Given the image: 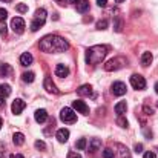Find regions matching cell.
I'll use <instances>...</instances> for the list:
<instances>
[{"instance_id": "ba28073f", "label": "cell", "mask_w": 158, "mask_h": 158, "mask_svg": "<svg viewBox=\"0 0 158 158\" xmlns=\"http://www.w3.org/2000/svg\"><path fill=\"white\" fill-rule=\"evenodd\" d=\"M126 85L123 83V81H115L114 85H112V94L114 95H118V97H121V95H124L126 94Z\"/></svg>"}, {"instance_id": "d6a6232c", "label": "cell", "mask_w": 158, "mask_h": 158, "mask_svg": "<svg viewBox=\"0 0 158 158\" xmlns=\"http://www.w3.org/2000/svg\"><path fill=\"white\" fill-rule=\"evenodd\" d=\"M8 26L5 25V23H0V35L2 37H6V34H8V29H6Z\"/></svg>"}, {"instance_id": "5b68a950", "label": "cell", "mask_w": 158, "mask_h": 158, "mask_svg": "<svg viewBox=\"0 0 158 158\" xmlns=\"http://www.w3.org/2000/svg\"><path fill=\"white\" fill-rule=\"evenodd\" d=\"M60 120L63 123H68V124H72L77 121V114L74 112V109L71 107H63L61 112H60Z\"/></svg>"}, {"instance_id": "30bf717a", "label": "cell", "mask_w": 158, "mask_h": 158, "mask_svg": "<svg viewBox=\"0 0 158 158\" xmlns=\"http://www.w3.org/2000/svg\"><path fill=\"white\" fill-rule=\"evenodd\" d=\"M72 107H74L77 112L83 114V115H88V114H89V107H88V105H86L85 102H81V100H75V102H72Z\"/></svg>"}, {"instance_id": "277c9868", "label": "cell", "mask_w": 158, "mask_h": 158, "mask_svg": "<svg viewBox=\"0 0 158 158\" xmlns=\"http://www.w3.org/2000/svg\"><path fill=\"white\" fill-rule=\"evenodd\" d=\"M124 64H126V58H123V57H115V58L109 60L107 63H105V71H107V72L118 71V69H121Z\"/></svg>"}, {"instance_id": "d4e9b609", "label": "cell", "mask_w": 158, "mask_h": 158, "mask_svg": "<svg viewBox=\"0 0 158 158\" xmlns=\"http://www.w3.org/2000/svg\"><path fill=\"white\" fill-rule=\"evenodd\" d=\"M34 72H25V74H22V80L25 81V83H32L34 81Z\"/></svg>"}, {"instance_id": "ac0fdd59", "label": "cell", "mask_w": 158, "mask_h": 158, "mask_svg": "<svg viewBox=\"0 0 158 158\" xmlns=\"http://www.w3.org/2000/svg\"><path fill=\"white\" fill-rule=\"evenodd\" d=\"M126 109H127L126 102H118L115 105V114H118V117H121L123 114H126Z\"/></svg>"}, {"instance_id": "c3c4849f", "label": "cell", "mask_w": 158, "mask_h": 158, "mask_svg": "<svg viewBox=\"0 0 158 158\" xmlns=\"http://www.w3.org/2000/svg\"><path fill=\"white\" fill-rule=\"evenodd\" d=\"M57 2H63V0H57Z\"/></svg>"}, {"instance_id": "3957f363", "label": "cell", "mask_w": 158, "mask_h": 158, "mask_svg": "<svg viewBox=\"0 0 158 158\" xmlns=\"http://www.w3.org/2000/svg\"><path fill=\"white\" fill-rule=\"evenodd\" d=\"M45 22H46V9L40 8V9H37L35 14H34V20H32V23H31V31H32V32L39 31V29L45 25Z\"/></svg>"}, {"instance_id": "2e32d148", "label": "cell", "mask_w": 158, "mask_h": 158, "mask_svg": "<svg viewBox=\"0 0 158 158\" xmlns=\"http://www.w3.org/2000/svg\"><path fill=\"white\" fill-rule=\"evenodd\" d=\"M32 61H34V57L29 52H23L20 55V63H22V66H29Z\"/></svg>"}, {"instance_id": "e0dca14e", "label": "cell", "mask_w": 158, "mask_h": 158, "mask_svg": "<svg viewBox=\"0 0 158 158\" xmlns=\"http://www.w3.org/2000/svg\"><path fill=\"white\" fill-rule=\"evenodd\" d=\"M100 148H102V141H100L98 138H92V140L89 141V151H91L92 154L97 152Z\"/></svg>"}, {"instance_id": "7a4b0ae2", "label": "cell", "mask_w": 158, "mask_h": 158, "mask_svg": "<svg viewBox=\"0 0 158 158\" xmlns=\"http://www.w3.org/2000/svg\"><path fill=\"white\" fill-rule=\"evenodd\" d=\"M109 48L106 45H95V46H91L88 51H86V63L88 64H98L105 60V57L107 55Z\"/></svg>"}, {"instance_id": "cb8c5ba5", "label": "cell", "mask_w": 158, "mask_h": 158, "mask_svg": "<svg viewBox=\"0 0 158 158\" xmlns=\"http://www.w3.org/2000/svg\"><path fill=\"white\" fill-rule=\"evenodd\" d=\"M114 29L117 31V32H121V29H123V19L118 15L117 19H115V22H114Z\"/></svg>"}, {"instance_id": "74e56055", "label": "cell", "mask_w": 158, "mask_h": 158, "mask_svg": "<svg viewBox=\"0 0 158 158\" xmlns=\"http://www.w3.org/2000/svg\"><path fill=\"white\" fill-rule=\"evenodd\" d=\"M141 151H143V144H135V152L140 154Z\"/></svg>"}, {"instance_id": "7bdbcfd3", "label": "cell", "mask_w": 158, "mask_h": 158, "mask_svg": "<svg viewBox=\"0 0 158 158\" xmlns=\"http://www.w3.org/2000/svg\"><path fill=\"white\" fill-rule=\"evenodd\" d=\"M155 92H157V94H158V81H157V83H155Z\"/></svg>"}, {"instance_id": "44dd1931", "label": "cell", "mask_w": 158, "mask_h": 158, "mask_svg": "<svg viewBox=\"0 0 158 158\" xmlns=\"http://www.w3.org/2000/svg\"><path fill=\"white\" fill-rule=\"evenodd\" d=\"M12 74V68L9 64H2L0 66V77H9Z\"/></svg>"}, {"instance_id": "7dc6e473", "label": "cell", "mask_w": 158, "mask_h": 158, "mask_svg": "<svg viewBox=\"0 0 158 158\" xmlns=\"http://www.w3.org/2000/svg\"><path fill=\"white\" fill-rule=\"evenodd\" d=\"M3 2H6V3H9V2H12V0H3Z\"/></svg>"}, {"instance_id": "9c48e42d", "label": "cell", "mask_w": 158, "mask_h": 158, "mask_svg": "<svg viewBox=\"0 0 158 158\" xmlns=\"http://www.w3.org/2000/svg\"><path fill=\"white\" fill-rule=\"evenodd\" d=\"M26 107V103L22 100V98H17V100H14L12 102V106H11V109H12V114H15V115H20L22 112H23V109Z\"/></svg>"}, {"instance_id": "b9f144b4", "label": "cell", "mask_w": 158, "mask_h": 158, "mask_svg": "<svg viewBox=\"0 0 158 158\" xmlns=\"http://www.w3.org/2000/svg\"><path fill=\"white\" fill-rule=\"evenodd\" d=\"M78 2H80V0H68V3H75V5H77Z\"/></svg>"}, {"instance_id": "ffe728a7", "label": "cell", "mask_w": 158, "mask_h": 158, "mask_svg": "<svg viewBox=\"0 0 158 158\" xmlns=\"http://www.w3.org/2000/svg\"><path fill=\"white\" fill-rule=\"evenodd\" d=\"M75 6H77V11L78 12H86L89 9V2L88 0H80Z\"/></svg>"}, {"instance_id": "4316f807", "label": "cell", "mask_w": 158, "mask_h": 158, "mask_svg": "<svg viewBox=\"0 0 158 158\" xmlns=\"http://www.w3.org/2000/svg\"><path fill=\"white\" fill-rule=\"evenodd\" d=\"M107 25H109V22L106 20V19H103V20H100V22H97V29H106L107 28Z\"/></svg>"}, {"instance_id": "e575fe53", "label": "cell", "mask_w": 158, "mask_h": 158, "mask_svg": "<svg viewBox=\"0 0 158 158\" xmlns=\"http://www.w3.org/2000/svg\"><path fill=\"white\" fill-rule=\"evenodd\" d=\"M143 158H157V155H155V154H154L152 151H148V152H144Z\"/></svg>"}, {"instance_id": "f1b7e54d", "label": "cell", "mask_w": 158, "mask_h": 158, "mask_svg": "<svg viewBox=\"0 0 158 158\" xmlns=\"http://www.w3.org/2000/svg\"><path fill=\"white\" fill-rule=\"evenodd\" d=\"M118 148H120V155H121V158H129V152H127V149L123 144H118Z\"/></svg>"}, {"instance_id": "6da1fadb", "label": "cell", "mask_w": 158, "mask_h": 158, "mask_svg": "<svg viewBox=\"0 0 158 158\" xmlns=\"http://www.w3.org/2000/svg\"><path fill=\"white\" fill-rule=\"evenodd\" d=\"M39 48L43 51V52L48 54H60L64 52L69 49V43L68 40H64L63 37L60 35H46L40 40V45Z\"/></svg>"}, {"instance_id": "4fadbf2b", "label": "cell", "mask_w": 158, "mask_h": 158, "mask_svg": "<svg viewBox=\"0 0 158 158\" xmlns=\"http://www.w3.org/2000/svg\"><path fill=\"white\" fill-rule=\"evenodd\" d=\"M34 118H35L37 123H45L48 120V112L45 109H37L35 114H34Z\"/></svg>"}, {"instance_id": "ab89813d", "label": "cell", "mask_w": 158, "mask_h": 158, "mask_svg": "<svg viewBox=\"0 0 158 158\" xmlns=\"http://www.w3.org/2000/svg\"><path fill=\"white\" fill-rule=\"evenodd\" d=\"M143 132H144V135H146L148 138H152V132H151V131H148V129H144Z\"/></svg>"}, {"instance_id": "f35d334b", "label": "cell", "mask_w": 158, "mask_h": 158, "mask_svg": "<svg viewBox=\"0 0 158 158\" xmlns=\"http://www.w3.org/2000/svg\"><path fill=\"white\" fill-rule=\"evenodd\" d=\"M68 158H81V155H78V154H75V152H71V154L68 155Z\"/></svg>"}, {"instance_id": "603a6c76", "label": "cell", "mask_w": 158, "mask_h": 158, "mask_svg": "<svg viewBox=\"0 0 158 158\" xmlns=\"http://www.w3.org/2000/svg\"><path fill=\"white\" fill-rule=\"evenodd\" d=\"M9 94H11V88L8 85H0V98L5 100Z\"/></svg>"}, {"instance_id": "4dcf8cb0", "label": "cell", "mask_w": 158, "mask_h": 158, "mask_svg": "<svg viewBox=\"0 0 158 158\" xmlns=\"http://www.w3.org/2000/svg\"><path fill=\"white\" fill-rule=\"evenodd\" d=\"M75 146H77V149L83 151V149L86 148V140H85V138H80V140L77 141V144H75Z\"/></svg>"}, {"instance_id": "ee69618b", "label": "cell", "mask_w": 158, "mask_h": 158, "mask_svg": "<svg viewBox=\"0 0 158 158\" xmlns=\"http://www.w3.org/2000/svg\"><path fill=\"white\" fill-rule=\"evenodd\" d=\"M5 105V102H3V98H0V106H3Z\"/></svg>"}, {"instance_id": "836d02e7", "label": "cell", "mask_w": 158, "mask_h": 158, "mask_svg": "<svg viewBox=\"0 0 158 158\" xmlns=\"http://www.w3.org/2000/svg\"><path fill=\"white\" fill-rule=\"evenodd\" d=\"M6 17H8V11H6V9H3V8H0V22H2V20H5Z\"/></svg>"}, {"instance_id": "7402d4cb", "label": "cell", "mask_w": 158, "mask_h": 158, "mask_svg": "<svg viewBox=\"0 0 158 158\" xmlns=\"http://www.w3.org/2000/svg\"><path fill=\"white\" fill-rule=\"evenodd\" d=\"M152 58H154V57H152L151 52H144L141 55V64H143V66H149V64L152 63Z\"/></svg>"}, {"instance_id": "bcb514c9", "label": "cell", "mask_w": 158, "mask_h": 158, "mask_svg": "<svg viewBox=\"0 0 158 158\" xmlns=\"http://www.w3.org/2000/svg\"><path fill=\"white\" fill-rule=\"evenodd\" d=\"M115 2H117V3H121V2H124V0H115Z\"/></svg>"}, {"instance_id": "7c38bea8", "label": "cell", "mask_w": 158, "mask_h": 158, "mask_svg": "<svg viewBox=\"0 0 158 158\" xmlns=\"http://www.w3.org/2000/svg\"><path fill=\"white\" fill-rule=\"evenodd\" d=\"M77 92H78L80 97H94V94H92V86H91V85H83V86H80Z\"/></svg>"}, {"instance_id": "52a82bcc", "label": "cell", "mask_w": 158, "mask_h": 158, "mask_svg": "<svg viewBox=\"0 0 158 158\" xmlns=\"http://www.w3.org/2000/svg\"><path fill=\"white\" fill-rule=\"evenodd\" d=\"M131 85L134 86V89H138V91H143L146 88V80L144 77H141L140 74H134L131 77Z\"/></svg>"}, {"instance_id": "d590c367", "label": "cell", "mask_w": 158, "mask_h": 158, "mask_svg": "<svg viewBox=\"0 0 158 158\" xmlns=\"http://www.w3.org/2000/svg\"><path fill=\"white\" fill-rule=\"evenodd\" d=\"M143 110L146 112V115H154V109H152V107H149V106H144V107H143Z\"/></svg>"}, {"instance_id": "60d3db41", "label": "cell", "mask_w": 158, "mask_h": 158, "mask_svg": "<svg viewBox=\"0 0 158 158\" xmlns=\"http://www.w3.org/2000/svg\"><path fill=\"white\" fill-rule=\"evenodd\" d=\"M11 158H25V157H23V155H20V154H12Z\"/></svg>"}, {"instance_id": "1f68e13d", "label": "cell", "mask_w": 158, "mask_h": 158, "mask_svg": "<svg viewBox=\"0 0 158 158\" xmlns=\"http://www.w3.org/2000/svg\"><path fill=\"white\" fill-rule=\"evenodd\" d=\"M34 146H35L37 149H42V151L46 149V144H45V141H42V140H37V141L34 143Z\"/></svg>"}, {"instance_id": "f6af8a7d", "label": "cell", "mask_w": 158, "mask_h": 158, "mask_svg": "<svg viewBox=\"0 0 158 158\" xmlns=\"http://www.w3.org/2000/svg\"><path fill=\"white\" fill-rule=\"evenodd\" d=\"M2 126H3V121H2V118H0V129H2Z\"/></svg>"}, {"instance_id": "d6986e66", "label": "cell", "mask_w": 158, "mask_h": 158, "mask_svg": "<svg viewBox=\"0 0 158 158\" xmlns=\"http://www.w3.org/2000/svg\"><path fill=\"white\" fill-rule=\"evenodd\" d=\"M12 141H14V144L22 146V144L25 143V135H23L22 132H15V134H14V137H12Z\"/></svg>"}, {"instance_id": "8992f818", "label": "cell", "mask_w": 158, "mask_h": 158, "mask_svg": "<svg viewBox=\"0 0 158 158\" xmlns=\"http://www.w3.org/2000/svg\"><path fill=\"white\" fill-rule=\"evenodd\" d=\"M11 28H12V31L15 32V34H23L25 32V20L22 19V17H14L12 20H11Z\"/></svg>"}, {"instance_id": "8fae6325", "label": "cell", "mask_w": 158, "mask_h": 158, "mask_svg": "<svg viewBox=\"0 0 158 158\" xmlns=\"http://www.w3.org/2000/svg\"><path fill=\"white\" fill-rule=\"evenodd\" d=\"M43 86H45V89H46L49 94H58V92H60V91L57 89V86L54 85V81H52V78H51V77H45Z\"/></svg>"}, {"instance_id": "83f0119b", "label": "cell", "mask_w": 158, "mask_h": 158, "mask_svg": "<svg viewBox=\"0 0 158 158\" xmlns=\"http://www.w3.org/2000/svg\"><path fill=\"white\" fill-rule=\"evenodd\" d=\"M114 155H115V152L110 148H106L103 151V158H114Z\"/></svg>"}, {"instance_id": "484cf974", "label": "cell", "mask_w": 158, "mask_h": 158, "mask_svg": "<svg viewBox=\"0 0 158 158\" xmlns=\"http://www.w3.org/2000/svg\"><path fill=\"white\" fill-rule=\"evenodd\" d=\"M117 124L120 126V127H127L129 126V123H127V120L121 115V117H118V120H117Z\"/></svg>"}, {"instance_id": "5bb4252c", "label": "cell", "mask_w": 158, "mask_h": 158, "mask_svg": "<svg viewBox=\"0 0 158 158\" xmlns=\"http://www.w3.org/2000/svg\"><path fill=\"white\" fill-rule=\"evenodd\" d=\"M55 137H57V140H58L60 143H66V141L69 140V131L64 129V127H63V129H58Z\"/></svg>"}, {"instance_id": "f546056e", "label": "cell", "mask_w": 158, "mask_h": 158, "mask_svg": "<svg viewBox=\"0 0 158 158\" xmlns=\"http://www.w3.org/2000/svg\"><path fill=\"white\" fill-rule=\"evenodd\" d=\"M15 11H19V12H26V11H28V5H26V3H19V5L15 6Z\"/></svg>"}, {"instance_id": "9a60e30c", "label": "cell", "mask_w": 158, "mask_h": 158, "mask_svg": "<svg viewBox=\"0 0 158 158\" xmlns=\"http://www.w3.org/2000/svg\"><path fill=\"white\" fill-rule=\"evenodd\" d=\"M55 75L57 77H68L69 75V69H68V66H64V64H57L55 66Z\"/></svg>"}, {"instance_id": "8d00e7d4", "label": "cell", "mask_w": 158, "mask_h": 158, "mask_svg": "<svg viewBox=\"0 0 158 158\" xmlns=\"http://www.w3.org/2000/svg\"><path fill=\"white\" fill-rule=\"evenodd\" d=\"M97 5L102 6V8H105L106 5H107V0H97Z\"/></svg>"}]
</instances>
